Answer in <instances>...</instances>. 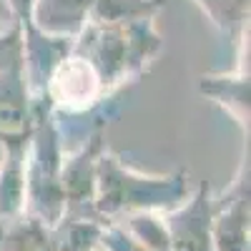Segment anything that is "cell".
<instances>
[{
  "instance_id": "6da1fadb",
  "label": "cell",
  "mask_w": 251,
  "mask_h": 251,
  "mask_svg": "<svg viewBox=\"0 0 251 251\" xmlns=\"http://www.w3.org/2000/svg\"><path fill=\"white\" fill-rule=\"evenodd\" d=\"M73 50L86 58L103 88L113 96L151 68L161 53V33L156 28V18L86 23V28L73 38Z\"/></svg>"
},
{
  "instance_id": "7a4b0ae2",
  "label": "cell",
  "mask_w": 251,
  "mask_h": 251,
  "mask_svg": "<svg viewBox=\"0 0 251 251\" xmlns=\"http://www.w3.org/2000/svg\"><path fill=\"white\" fill-rule=\"evenodd\" d=\"M186 199V174L169 176H143L123 166L118 156L103 149L96 161L93 183V214H143L151 208H169Z\"/></svg>"
},
{
  "instance_id": "3957f363",
  "label": "cell",
  "mask_w": 251,
  "mask_h": 251,
  "mask_svg": "<svg viewBox=\"0 0 251 251\" xmlns=\"http://www.w3.org/2000/svg\"><path fill=\"white\" fill-rule=\"evenodd\" d=\"M35 126V100L23 73L20 46L0 63V163L25 156Z\"/></svg>"
},
{
  "instance_id": "277c9868",
  "label": "cell",
  "mask_w": 251,
  "mask_h": 251,
  "mask_svg": "<svg viewBox=\"0 0 251 251\" xmlns=\"http://www.w3.org/2000/svg\"><path fill=\"white\" fill-rule=\"evenodd\" d=\"M214 251H249V158L211 216Z\"/></svg>"
},
{
  "instance_id": "5b68a950",
  "label": "cell",
  "mask_w": 251,
  "mask_h": 251,
  "mask_svg": "<svg viewBox=\"0 0 251 251\" xmlns=\"http://www.w3.org/2000/svg\"><path fill=\"white\" fill-rule=\"evenodd\" d=\"M211 216L214 206L208 199V186L201 183L191 201L166 221L169 251H214Z\"/></svg>"
},
{
  "instance_id": "8992f818",
  "label": "cell",
  "mask_w": 251,
  "mask_h": 251,
  "mask_svg": "<svg viewBox=\"0 0 251 251\" xmlns=\"http://www.w3.org/2000/svg\"><path fill=\"white\" fill-rule=\"evenodd\" d=\"M96 0H35L30 25L53 38L73 40L86 28Z\"/></svg>"
},
{
  "instance_id": "52a82bcc",
  "label": "cell",
  "mask_w": 251,
  "mask_h": 251,
  "mask_svg": "<svg viewBox=\"0 0 251 251\" xmlns=\"http://www.w3.org/2000/svg\"><path fill=\"white\" fill-rule=\"evenodd\" d=\"M199 91L211 98L216 106H221L231 116L239 128L249 133V96H251V80L249 68L239 66L234 73H208L199 78Z\"/></svg>"
},
{
  "instance_id": "ba28073f",
  "label": "cell",
  "mask_w": 251,
  "mask_h": 251,
  "mask_svg": "<svg viewBox=\"0 0 251 251\" xmlns=\"http://www.w3.org/2000/svg\"><path fill=\"white\" fill-rule=\"evenodd\" d=\"M194 3L208 18V23L239 48V53L249 48L246 35H249L251 0H194Z\"/></svg>"
},
{
  "instance_id": "9c48e42d",
  "label": "cell",
  "mask_w": 251,
  "mask_h": 251,
  "mask_svg": "<svg viewBox=\"0 0 251 251\" xmlns=\"http://www.w3.org/2000/svg\"><path fill=\"white\" fill-rule=\"evenodd\" d=\"M163 0H96L88 23H126V20L156 18Z\"/></svg>"
},
{
  "instance_id": "30bf717a",
  "label": "cell",
  "mask_w": 251,
  "mask_h": 251,
  "mask_svg": "<svg viewBox=\"0 0 251 251\" xmlns=\"http://www.w3.org/2000/svg\"><path fill=\"white\" fill-rule=\"evenodd\" d=\"M10 18H13V23L18 28H25L30 25V13H33V5H35V0H3Z\"/></svg>"
},
{
  "instance_id": "8fae6325",
  "label": "cell",
  "mask_w": 251,
  "mask_h": 251,
  "mask_svg": "<svg viewBox=\"0 0 251 251\" xmlns=\"http://www.w3.org/2000/svg\"><path fill=\"white\" fill-rule=\"evenodd\" d=\"M20 46V28L13 23L5 33H0V63L5 60V55L10 53V50H15Z\"/></svg>"
}]
</instances>
